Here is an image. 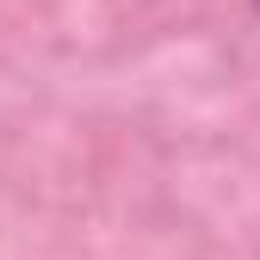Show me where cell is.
Masks as SVG:
<instances>
[{
	"label": "cell",
	"mask_w": 260,
	"mask_h": 260,
	"mask_svg": "<svg viewBox=\"0 0 260 260\" xmlns=\"http://www.w3.org/2000/svg\"><path fill=\"white\" fill-rule=\"evenodd\" d=\"M254 7H260V0H254Z\"/></svg>",
	"instance_id": "1"
}]
</instances>
